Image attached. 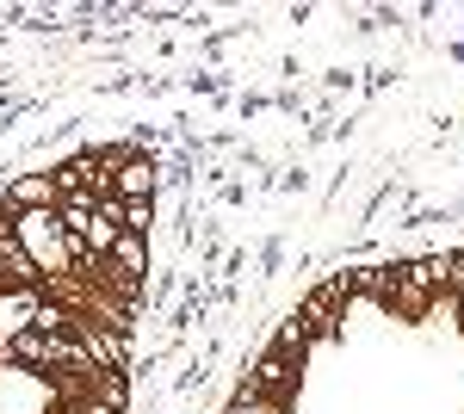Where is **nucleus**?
<instances>
[{"label": "nucleus", "mask_w": 464, "mask_h": 414, "mask_svg": "<svg viewBox=\"0 0 464 414\" xmlns=\"http://www.w3.org/2000/svg\"><path fill=\"white\" fill-rule=\"evenodd\" d=\"M74 341H81V359L100 365V371H118L124 365V341L111 328H74Z\"/></svg>", "instance_id": "obj_1"}, {"label": "nucleus", "mask_w": 464, "mask_h": 414, "mask_svg": "<svg viewBox=\"0 0 464 414\" xmlns=\"http://www.w3.org/2000/svg\"><path fill=\"white\" fill-rule=\"evenodd\" d=\"M341 297H347V291H341V278H334V284H322V291H310V303H304V315H297V322H304V334H328Z\"/></svg>", "instance_id": "obj_2"}, {"label": "nucleus", "mask_w": 464, "mask_h": 414, "mask_svg": "<svg viewBox=\"0 0 464 414\" xmlns=\"http://www.w3.org/2000/svg\"><path fill=\"white\" fill-rule=\"evenodd\" d=\"M111 260H118V278H124V284H137V278H143V266H149L143 236H130V229H124V236L111 242Z\"/></svg>", "instance_id": "obj_3"}, {"label": "nucleus", "mask_w": 464, "mask_h": 414, "mask_svg": "<svg viewBox=\"0 0 464 414\" xmlns=\"http://www.w3.org/2000/svg\"><path fill=\"white\" fill-rule=\"evenodd\" d=\"M291 378H297V371H291V359H279V352H273V359H260V371L248 378V390H254V396H266V402H273V396H279V390H285Z\"/></svg>", "instance_id": "obj_4"}, {"label": "nucleus", "mask_w": 464, "mask_h": 414, "mask_svg": "<svg viewBox=\"0 0 464 414\" xmlns=\"http://www.w3.org/2000/svg\"><path fill=\"white\" fill-rule=\"evenodd\" d=\"M50 198H56V186H50V179H37V173H25V179H13V205L44 210Z\"/></svg>", "instance_id": "obj_5"}, {"label": "nucleus", "mask_w": 464, "mask_h": 414, "mask_svg": "<svg viewBox=\"0 0 464 414\" xmlns=\"http://www.w3.org/2000/svg\"><path fill=\"white\" fill-rule=\"evenodd\" d=\"M118 186H124V198H149V192H155V168H149V161H124Z\"/></svg>", "instance_id": "obj_6"}, {"label": "nucleus", "mask_w": 464, "mask_h": 414, "mask_svg": "<svg viewBox=\"0 0 464 414\" xmlns=\"http://www.w3.org/2000/svg\"><path fill=\"white\" fill-rule=\"evenodd\" d=\"M304 341H310V334H304V322H285V328H279V359L304 352Z\"/></svg>", "instance_id": "obj_7"}]
</instances>
